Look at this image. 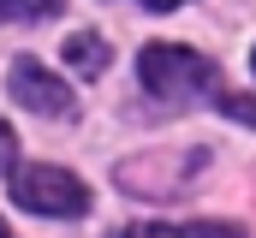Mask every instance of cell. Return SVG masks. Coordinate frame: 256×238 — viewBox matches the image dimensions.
I'll return each instance as SVG.
<instances>
[{
  "mask_svg": "<svg viewBox=\"0 0 256 238\" xmlns=\"http://www.w3.org/2000/svg\"><path fill=\"white\" fill-rule=\"evenodd\" d=\"M137 78H143V90H149L155 102H185V108H191V102H214V108H226L220 72L202 54H191V48L149 42V48L137 54Z\"/></svg>",
  "mask_w": 256,
  "mask_h": 238,
  "instance_id": "6da1fadb",
  "label": "cell"
},
{
  "mask_svg": "<svg viewBox=\"0 0 256 238\" xmlns=\"http://www.w3.org/2000/svg\"><path fill=\"white\" fill-rule=\"evenodd\" d=\"M12 202L18 208H30V214H84L90 208V190H84V178H72L66 167H18L12 173Z\"/></svg>",
  "mask_w": 256,
  "mask_h": 238,
  "instance_id": "7a4b0ae2",
  "label": "cell"
},
{
  "mask_svg": "<svg viewBox=\"0 0 256 238\" xmlns=\"http://www.w3.org/2000/svg\"><path fill=\"white\" fill-rule=\"evenodd\" d=\"M6 90H12L18 108H30V114H42V119H72L78 114V96L66 90L42 60H12V84Z\"/></svg>",
  "mask_w": 256,
  "mask_h": 238,
  "instance_id": "3957f363",
  "label": "cell"
},
{
  "mask_svg": "<svg viewBox=\"0 0 256 238\" xmlns=\"http://www.w3.org/2000/svg\"><path fill=\"white\" fill-rule=\"evenodd\" d=\"M66 66L84 72V78L108 72V42H102V36H66Z\"/></svg>",
  "mask_w": 256,
  "mask_h": 238,
  "instance_id": "277c9868",
  "label": "cell"
},
{
  "mask_svg": "<svg viewBox=\"0 0 256 238\" xmlns=\"http://www.w3.org/2000/svg\"><path fill=\"white\" fill-rule=\"evenodd\" d=\"M126 238H238V226H220V220H191V226H131Z\"/></svg>",
  "mask_w": 256,
  "mask_h": 238,
  "instance_id": "5b68a950",
  "label": "cell"
},
{
  "mask_svg": "<svg viewBox=\"0 0 256 238\" xmlns=\"http://www.w3.org/2000/svg\"><path fill=\"white\" fill-rule=\"evenodd\" d=\"M60 12V0H0V24H24V18H54Z\"/></svg>",
  "mask_w": 256,
  "mask_h": 238,
  "instance_id": "8992f818",
  "label": "cell"
},
{
  "mask_svg": "<svg viewBox=\"0 0 256 238\" xmlns=\"http://www.w3.org/2000/svg\"><path fill=\"white\" fill-rule=\"evenodd\" d=\"M12 161H18V137H12V125L0 119V173H6Z\"/></svg>",
  "mask_w": 256,
  "mask_h": 238,
  "instance_id": "52a82bcc",
  "label": "cell"
},
{
  "mask_svg": "<svg viewBox=\"0 0 256 238\" xmlns=\"http://www.w3.org/2000/svg\"><path fill=\"white\" fill-rule=\"evenodd\" d=\"M143 6H155V12H167V6H179V0H143Z\"/></svg>",
  "mask_w": 256,
  "mask_h": 238,
  "instance_id": "ba28073f",
  "label": "cell"
},
{
  "mask_svg": "<svg viewBox=\"0 0 256 238\" xmlns=\"http://www.w3.org/2000/svg\"><path fill=\"white\" fill-rule=\"evenodd\" d=\"M0 238H12V232H6V220H0Z\"/></svg>",
  "mask_w": 256,
  "mask_h": 238,
  "instance_id": "9c48e42d",
  "label": "cell"
},
{
  "mask_svg": "<svg viewBox=\"0 0 256 238\" xmlns=\"http://www.w3.org/2000/svg\"><path fill=\"white\" fill-rule=\"evenodd\" d=\"M250 66H256V54H250Z\"/></svg>",
  "mask_w": 256,
  "mask_h": 238,
  "instance_id": "30bf717a",
  "label": "cell"
}]
</instances>
